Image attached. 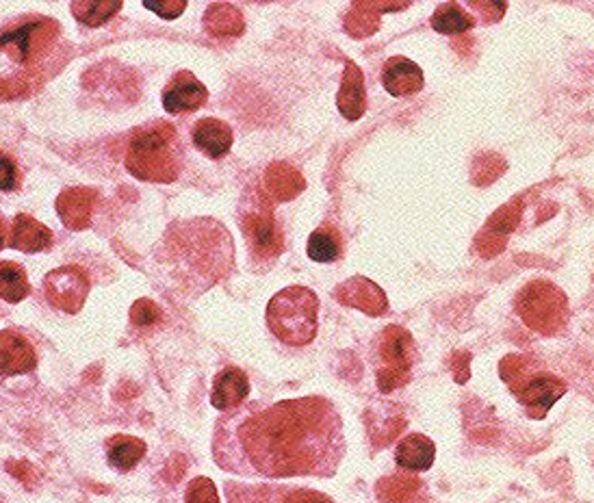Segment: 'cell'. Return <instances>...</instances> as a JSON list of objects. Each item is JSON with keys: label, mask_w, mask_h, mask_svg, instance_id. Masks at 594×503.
Listing matches in <instances>:
<instances>
[{"label": "cell", "mask_w": 594, "mask_h": 503, "mask_svg": "<svg viewBox=\"0 0 594 503\" xmlns=\"http://www.w3.org/2000/svg\"><path fill=\"white\" fill-rule=\"evenodd\" d=\"M161 319H163V310L158 308V304L152 302L148 298L137 300L131 308V324L135 328H142V330L156 328L161 324Z\"/></svg>", "instance_id": "4316f807"}, {"label": "cell", "mask_w": 594, "mask_h": 503, "mask_svg": "<svg viewBox=\"0 0 594 503\" xmlns=\"http://www.w3.org/2000/svg\"><path fill=\"white\" fill-rule=\"evenodd\" d=\"M59 31V22L49 16H20L0 27V52L18 65L31 68L47 57Z\"/></svg>", "instance_id": "ba28073f"}, {"label": "cell", "mask_w": 594, "mask_h": 503, "mask_svg": "<svg viewBox=\"0 0 594 503\" xmlns=\"http://www.w3.org/2000/svg\"><path fill=\"white\" fill-rule=\"evenodd\" d=\"M185 503H222L217 486L213 484L211 478H194L187 484L185 491Z\"/></svg>", "instance_id": "f1b7e54d"}, {"label": "cell", "mask_w": 594, "mask_h": 503, "mask_svg": "<svg viewBox=\"0 0 594 503\" xmlns=\"http://www.w3.org/2000/svg\"><path fill=\"white\" fill-rule=\"evenodd\" d=\"M306 189L304 176L294 165L285 161H276L265 172V194L269 201L289 202L297 198Z\"/></svg>", "instance_id": "ffe728a7"}, {"label": "cell", "mask_w": 594, "mask_h": 503, "mask_svg": "<svg viewBox=\"0 0 594 503\" xmlns=\"http://www.w3.org/2000/svg\"><path fill=\"white\" fill-rule=\"evenodd\" d=\"M144 7L154 11L163 20H176L187 9L185 0H161V2H144Z\"/></svg>", "instance_id": "f546056e"}, {"label": "cell", "mask_w": 594, "mask_h": 503, "mask_svg": "<svg viewBox=\"0 0 594 503\" xmlns=\"http://www.w3.org/2000/svg\"><path fill=\"white\" fill-rule=\"evenodd\" d=\"M99 202V192L92 187H70L57 198V213L65 228L85 230L92 224V213Z\"/></svg>", "instance_id": "4fadbf2b"}, {"label": "cell", "mask_w": 594, "mask_h": 503, "mask_svg": "<svg viewBox=\"0 0 594 503\" xmlns=\"http://www.w3.org/2000/svg\"><path fill=\"white\" fill-rule=\"evenodd\" d=\"M430 24L441 35H462L475 27V18L458 2H443L434 9Z\"/></svg>", "instance_id": "cb8c5ba5"}, {"label": "cell", "mask_w": 594, "mask_h": 503, "mask_svg": "<svg viewBox=\"0 0 594 503\" xmlns=\"http://www.w3.org/2000/svg\"><path fill=\"white\" fill-rule=\"evenodd\" d=\"M161 101H163V109L170 115L192 113V111H198L199 106L206 104L208 90L204 88V83L199 81L194 72L181 70L165 85V90L161 94Z\"/></svg>", "instance_id": "7c38bea8"}, {"label": "cell", "mask_w": 594, "mask_h": 503, "mask_svg": "<svg viewBox=\"0 0 594 503\" xmlns=\"http://www.w3.org/2000/svg\"><path fill=\"white\" fill-rule=\"evenodd\" d=\"M92 289V280L88 271L79 265H65L59 269H52L44 278V296L52 308L79 315L88 302Z\"/></svg>", "instance_id": "9c48e42d"}, {"label": "cell", "mask_w": 594, "mask_h": 503, "mask_svg": "<svg viewBox=\"0 0 594 503\" xmlns=\"http://www.w3.org/2000/svg\"><path fill=\"white\" fill-rule=\"evenodd\" d=\"M373 360L378 391L389 396L410 382L412 369L419 360V350L406 328L387 326L373 343Z\"/></svg>", "instance_id": "52a82bcc"}, {"label": "cell", "mask_w": 594, "mask_h": 503, "mask_svg": "<svg viewBox=\"0 0 594 503\" xmlns=\"http://www.w3.org/2000/svg\"><path fill=\"white\" fill-rule=\"evenodd\" d=\"M337 106H339V113L349 122L360 120L367 111L365 76H362V70L354 61H346V72H344L341 88L337 94Z\"/></svg>", "instance_id": "ac0fdd59"}, {"label": "cell", "mask_w": 594, "mask_h": 503, "mask_svg": "<svg viewBox=\"0 0 594 503\" xmlns=\"http://www.w3.org/2000/svg\"><path fill=\"white\" fill-rule=\"evenodd\" d=\"M31 296V283L27 269L20 263L2 260L0 263V300L7 304H20Z\"/></svg>", "instance_id": "d4e9b609"}, {"label": "cell", "mask_w": 594, "mask_h": 503, "mask_svg": "<svg viewBox=\"0 0 594 503\" xmlns=\"http://www.w3.org/2000/svg\"><path fill=\"white\" fill-rule=\"evenodd\" d=\"M248 398L249 380L242 369L226 367L215 376L213 389H211L213 408H217L222 412H231V410H237L239 406L248 402Z\"/></svg>", "instance_id": "9a60e30c"}, {"label": "cell", "mask_w": 594, "mask_h": 503, "mask_svg": "<svg viewBox=\"0 0 594 503\" xmlns=\"http://www.w3.org/2000/svg\"><path fill=\"white\" fill-rule=\"evenodd\" d=\"M22 185V174H20V165L18 161L0 151V192L2 194H13L18 192Z\"/></svg>", "instance_id": "83f0119b"}, {"label": "cell", "mask_w": 594, "mask_h": 503, "mask_svg": "<svg viewBox=\"0 0 594 503\" xmlns=\"http://www.w3.org/2000/svg\"><path fill=\"white\" fill-rule=\"evenodd\" d=\"M122 2L117 0H74L70 4V11L72 16L90 27V29H99V27H104L111 18H115L120 11H122Z\"/></svg>", "instance_id": "484cf974"}, {"label": "cell", "mask_w": 594, "mask_h": 503, "mask_svg": "<svg viewBox=\"0 0 594 503\" xmlns=\"http://www.w3.org/2000/svg\"><path fill=\"white\" fill-rule=\"evenodd\" d=\"M54 242V235L49 226L38 222L35 217L20 213L13 219L11 235H9V248L24 252V254H35V252L49 250Z\"/></svg>", "instance_id": "e0dca14e"}, {"label": "cell", "mask_w": 594, "mask_h": 503, "mask_svg": "<svg viewBox=\"0 0 594 503\" xmlns=\"http://www.w3.org/2000/svg\"><path fill=\"white\" fill-rule=\"evenodd\" d=\"M38 350L22 330H0V378L31 376L38 369Z\"/></svg>", "instance_id": "30bf717a"}, {"label": "cell", "mask_w": 594, "mask_h": 503, "mask_svg": "<svg viewBox=\"0 0 594 503\" xmlns=\"http://www.w3.org/2000/svg\"><path fill=\"white\" fill-rule=\"evenodd\" d=\"M346 458L344 419L319 398L244 403L215 423L213 460L248 478H332Z\"/></svg>", "instance_id": "6da1fadb"}, {"label": "cell", "mask_w": 594, "mask_h": 503, "mask_svg": "<svg viewBox=\"0 0 594 503\" xmlns=\"http://www.w3.org/2000/svg\"><path fill=\"white\" fill-rule=\"evenodd\" d=\"M272 335L291 348H304L315 341L319 328V298L308 287H287L278 291L265 310Z\"/></svg>", "instance_id": "277c9868"}, {"label": "cell", "mask_w": 594, "mask_h": 503, "mask_svg": "<svg viewBox=\"0 0 594 503\" xmlns=\"http://www.w3.org/2000/svg\"><path fill=\"white\" fill-rule=\"evenodd\" d=\"M499 376L532 419L546 412L566 393V382L546 369L545 362L528 353H510L499 362Z\"/></svg>", "instance_id": "3957f363"}, {"label": "cell", "mask_w": 594, "mask_h": 503, "mask_svg": "<svg viewBox=\"0 0 594 503\" xmlns=\"http://www.w3.org/2000/svg\"><path fill=\"white\" fill-rule=\"evenodd\" d=\"M124 165L137 181L174 183L183 172V148L176 126L163 120L140 126L129 140Z\"/></svg>", "instance_id": "7a4b0ae2"}, {"label": "cell", "mask_w": 594, "mask_h": 503, "mask_svg": "<svg viewBox=\"0 0 594 503\" xmlns=\"http://www.w3.org/2000/svg\"><path fill=\"white\" fill-rule=\"evenodd\" d=\"M514 310L530 330L543 337L564 335L571 321L566 294L546 278L528 283L514 298Z\"/></svg>", "instance_id": "5b68a950"}, {"label": "cell", "mask_w": 594, "mask_h": 503, "mask_svg": "<svg viewBox=\"0 0 594 503\" xmlns=\"http://www.w3.org/2000/svg\"><path fill=\"white\" fill-rule=\"evenodd\" d=\"M437 458V445L423 434H406L396 448V462L408 473H426L432 469Z\"/></svg>", "instance_id": "d6986e66"}, {"label": "cell", "mask_w": 594, "mask_h": 503, "mask_svg": "<svg viewBox=\"0 0 594 503\" xmlns=\"http://www.w3.org/2000/svg\"><path fill=\"white\" fill-rule=\"evenodd\" d=\"M239 222L248 244L249 258L256 265L258 263H265L267 267L274 265L276 258L285 252V233L276 222L269 196L260 187L249 189L244 196L239 208Z\"/></svg>", "instance_id": "8992f818"}, {"label": "cell", "mask_w": 594, "mask_h": 503, "mask_svg": "<svg viewBox=\"0 0 594 503\" xmlns=\"http://www.w3.org/2000/svg\"><path fill=\"white\" fill-rule=\"evenodd\" d=\"M306 254L315 263H324V265L337 263L344 254V237L339 228L324 224L317 230H313L306 244Z\"/></svg>", "instance_id": "603a6c76"}, {"label": "cell", "mask_w": 594, "mask_h": 503, "mask_svg": "<svg viewBox=\"0 0 594 503\" xmlns=\"http://www.w3.org/2000/svg\"><path fill=\"white\" fill-rule=\"evenodd\" d=\"M280 503H335L328 495L319 493V491H310V489H296L283 495Z\"/></svg>", "instance_id": "4dcf8cb0"}, {"label": "cell", "mask_w": 594, "mask_h": 503, "mask_svg": "<svg viewBox=\"0 0 594 503\" xmlns=\"http://www.w3.org/2000/svg\"><path fill=\"white\" fill-rule=\"evenodd\" d=\"M7 219L0 215V250L4 248V244H7Z\"/></svg>", "instance_id": "1f68e13d"}, {"label": "cell", "mask_w": 594, "mask_h": 503, "mask_svg": "<svg viewBox=\"0 0 594 503\" xmlns=\"http://www.w3.org/2000/svg\"><path fill=\"white\" fill-rule=\"evenodd\" d=\"M335 300L347 308L362 310L369 317H382L391 310L389 298L382 287L365 276H351L335 289Z\"/></svg>", "instance_id": "8fae6325"}, {"label": "cell", "mask_w": 594, "mask_h": 503, "mask_svg": "<svg viewBox=\"0 0 594 503\" xmlns=\"http://www.w3.org/2000/svg\"><path fill=\"white\" fill-rule=\"evenodd\" d=\"M202 27L211 38H239L246 29V20L235 4L213 2L202 18Z\"/></svg>", "instance_id": "44dd1931"}, {"label": "cell", "mask_w": 594, "mask_h": 503, "mask_svg": "<svg viewBox=\"0 0 594 503\" xmlns=\"http://www.w3.org/2000/svg\"><path fill=\"white\" fill-rule=\"evenodd\" d=\"M146 452H148V445L137 437L115 434V437L106 439V443H104L106 464L117 473L133 471L142 462Z\"/></svg>", "instance_id": "7402d4cb"}, {"label": "cell", "mask_w": 594, "mask_h": 503, "mask_svg": "<svg viewBox=\"0 0 594 503\" xmlns=\"http://www.w3.org/2000/svg\"><path fill=\"white\" fill-rule=\"evenodd\" d=\"M426 76L423 70L406 59V57H391L385 68H382V88L393 96V99H408L414 96L423 90Z\"/></svg>", "instance_id": "5bb4252c"}, {"label": "cell", "mask_w": 594, "mask_h": 503, "mask_svg": "<svg viewBox=\"0 0 594 503\" xmlns=\"http://www.w3.org/2000/svg\"><path fill=\"white\" fill-rule=\"evenodd\" d=\"M192 142L204 156L217 161L233 148V129L217 117H202L192 129Z\"/></svg>", "instance_id": "2e32d148"}]
</instances>
